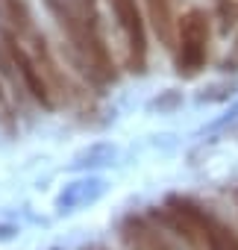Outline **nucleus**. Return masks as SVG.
<instances>
[{
  "label": "nucleus",
  "mask_w": 238,
  "mask_h": 250,
  "mask_svg": "<svg viewBox=\"0 0 238 250\" xmlns=\"http://www.w3.org/2000/svg\"><path fill=\"white\" fill-rule=\"evenodd\" d=\"M162 218L179 238L188 241L191 250H238V235L191 197H168Z\"/></svg>",
  "instance_id": "f257e3e1"
},
{
  "label": "nucleus",
  "mask_w": 238,
  "mask_h": 250,
  "mask_svg": "<svg viewBox=\"0 0 238 250\" xmlns=\"http://www.w3.org/2000/svg\"><path fill=\"white\" fill-rule=\"evenodd\" d=\"M209 42H212V18L206 9L191 6L177 24V44H174V65L177 74L191 80L209 62Z\"/></svg>",
  "instance_id": "f03ea898"
},
{
  "label": "nucleus",
  "mask_w": 238,
  "mask_h": 250,
  "mask_svg": "<svg viewBox=\"0 0 238 250\" xmlns=\"http://www.w3.org/2000/svg\"><path fill=\"white\" fill-rule=\"evenodd\" d=\"M115 24L124 39V53H127V68L133 74H144L147 68V24L141 15L139 0H109Z\"/></svg>",
  "instance_id": "7ed1b4c3"
},
{
  "label": "nucleus",
  "mask_w": 238,
  "mask_h": 250,
  "mask_svg": "<svg viewBox=\"0 0 238 250\" xmlns=\"http://www.w3.org/2000/svg\"><path fill=\"white\" fill-rule=\"evenodd\" d=\"M3 50H6V56H9V62H12V68H15V74H18V83L24 85V91L41 106V109H56V94H53V88H50V83H47V77L41 74V68H39V62H36V56L30 53V47L18 39V36H12V33H6L3 36Z\"/></svg>",
  "instance_id": "20e7f679"
},
{
  "label": "nucleus",
  "mask_w": 238,
  "mask_h": 250,
  "mask_svg": "<svg viewBox=\"0 0 238 250\" xmlns=\"http://www.w3.org/2000/svg\"><path fill=\"white\" fill-rule=\"evenodd\" d=\"M121 241L127 244V250H179L162 227H156L150 218L144 215H130L121 224Z\"/></svg>",
  "instance_id": "39448f33"
},
{
  "label": "nucleus",
  "mask_w": 238,
  "mask_h": 250,
  "mask_svg": "<svg viewBox=\"0 0 238 250\" xmlns=\"http://www.w3.org/2000/svg\"><path fill=\"white\" fill-rule=\"evenodd\" d=\"M147 21L162 47L174 50L177 44V18H174V0H147Z\"/></svg>",
  "instance_id": "423d86ee"
},
{
  "label": "nucleus",
  "mask_w": 238,
  "mask_h": 250,
  "mask_svg": "<svg viewBox=\"0 0 238 250\" xmlns=\"http://www.w3.org/2000/svg\"><path fill=\"white\" fill-rule=\"evenodd\" d=\"M0 15L6 18L12 36H18V39H30L36 33L30 0H0Z\"/></svg>",
  "instance_id": "0eeeda50"
}]
</instances>
